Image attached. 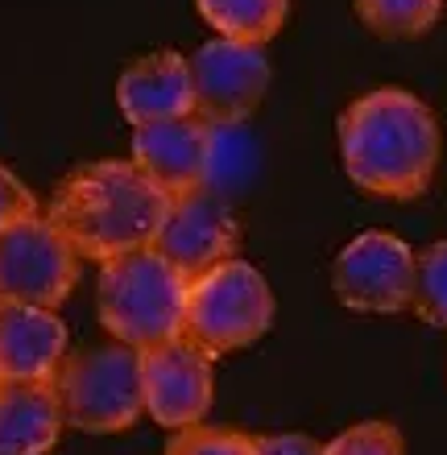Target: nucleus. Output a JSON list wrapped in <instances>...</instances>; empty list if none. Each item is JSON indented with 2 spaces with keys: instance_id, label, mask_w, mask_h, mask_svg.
Returning <instances> with one entry per match:
<instances>
[{
  "instance_id": "f257e3e1",
  "label": "nucleus",
  "mask_w": 447,
  "mask_h": 455,
  "mask_svg": "<svg viewBox=\"0 0 447 455\" xmlns=\"http://www.w3.org/2000/svg\"><path fill=\"white\" fill-rule=\"evenodd\" d=\"M170 204L174 199L133 162L104 157V162L71 170L54 187L46 220L67 236L79 261L87 257V261L108 265L129 252L154 249L157 232L170 216Z\"/></svg>"
},
{
  "instance_id": "f03ea898",
  "label": "nucleus",
  "mask_w": 447,
  "mask_h": 455,
  "mask_svg": "<svg viewBox=\"0 0 447 455\" xmlns=\"http://www.w3.org/2000/svg\"><path fill=\"white\" fill-rule=\"evenodd\" d=\"M339 162L377 199H419L439 166V120L406 87H377L339 112Z\"/></svg>"
},
{
  "instance_id": "7ed1b4c3",
  "label": "nucleus",
  "mask_w": 447,
  "mask_h": 455,
  "mask_svg": "<svg viewBox=\"0 0 447 455\" xmlns=\"http://www.w3.org/2000/svg\"><path fill=\"white\" fill-rule=\"evenodd\" d=\"M187 290H191V282L162 252L141 249L129 257H116V261L100 265V323L116 344H129L137 352L182 339Z\"/></svg>"
},
{
  "instance_id": "20e7f679",
  "label": "nucleus",
  "mask_w": 447,
  "mask_h": 455,
  "mask_svg": "<svg viewBox=\"0 0 447 455\" xmlns=\"http://www.w3.org/2000/svg\"><path fill=\"white\" fill-rule=\"evenodd\" d=\"M62 419L75 431L116 435L129 431L146 414V385H141V352L129 344H100L84 352H67L54 372Z\"/></svg>"
},
{
  "instance_id": "39448f33",
  "label": "nucleus",
  "mask_w": 447,
  "mask_h": 455,
  "mask_svg": "<svg viewBox=\"0 0 447 455\" xmlns=\"http://www.w3.org/2000/svg\"><path fill=\"white\" fill-rule=\"evenodd\" d=\"M269 323H274V294L249 261L232 257L212 274L195 277L187 290L182 339L212 360L257 344L269 331Z\"/></svg>"
},
{
  "instance_id": "423d86ee",
  "label": "nucleus",
  "mask_w": 447,
  "mask_h": 455,
  "mask_svg": "<svg viewBox=\"0 0 447 455\" xmlns=\"http://www.w3.org/2000/svg\"><path fill=\"white\" fill-rule=\"evenodd\" d=\"M79 277V252L42 212L0 232V302L59 311Z\"/></svg>"
},
{
  "instance_id": "0eeeda50",
  "label": "nucleus",
  "mask_w": 447,
  "mask_h": 455,
  "mask_svg": "<svg viewBox=\"0 0 447 455\" xmlns=\"http://www.w3.org/2000/svg\"><path fill=\"white\" fill-rule=\"evenodd\" d=\"M414 249L394 232H364L336 252L331 290L348 311L398 315L414 302Z\"/></svg>"
},
{
  "instance_id": "6e6552de",
  "label": "nucleus",
  "mask_w": 447,
  "mask_h": 455,
  "mask_svg": "<svg viewBox=\"0 0 447 455\" xmlns=\"http://www.w3.org/2000/svg\"><path fill=\"white\" fill-rule=\"evenodd\" d=\"M195 116L207 124H244L269 92V59L261 46L212 37L191 54Z\"/></svg>"
},
{
  "instance_id": "1a4fd4ad",
  "label": "nucleus",
  "mask_w": 447,
  "mask_h": 455,
  "mask_svg": "<svg viewBox=\"0 0 447 455\" xmlns=\"http://www.w3.org/2000/svg\"><path fill=\"white\" fill-rule=\"evenodd\" d=\"M141 385H146V414L166 431L204 427L212 410V356H204L187 339H170L141 352Z\"/></svg>"
},
{
  "instance_id": "9d476101",
  "label": "nucleus",
  "mask_w": 447,
  "mask_h": 455,
  "mask_svg": "<svg viewBox=\"0 0 447 455\" xmlns=\"http://www.w3.org/2000/svg\"><path fill=\"white\" fill-rule=\"evenodd\" d=\"M236 244H241V228L232 220L228 199L212 191H191L170 204L154 252H162L187 282H195V277L212 274L216 265L232 261Z\"/></svg>"
},
{
  "instance_id": "9b49d317",
  "label": "nucleus",
  "mask_w": 447,
  "mask_h": 455,
  "mask_svg": "<svg viewBox=\"0 0 447 455\" xmlns=\"http://www.w3.org/2000/svg\"><path fill=\"white\" fill-rule=\"evenodd\" d=\"M116 104L121 116L133 129L162 124V120L195 116V84H191V59L179 50H154L129 62L116 79Z\"/></svg>"
},
{
  "instance_id": "f8f14e48",
  "label": "nucleus",
  "mask_w": 447,
  "mask_h": 455,
  "mask_svg": "<svg viewBox=\"0 0 447 455\" xmlns=\"http://www.w3.org/2000/svg\"><path fill=\"white\" fill-rule=\"evenodd\" d=\"M141 174L162 187L170 199L191 191H204V166H207V120L179 116L133 129V157Z\"/></svg>"
},
{
  "instance_id": "ddd939ff",
  "label": "nucleus",
  "mask_w": 447,
  "mask_h": 455,
  "mask_svg": "<svg viewBox=\"0 0 447 455\" xmlns=\"http://www.w3.org/2000/svg\"><path fill=\"white\" fill-rule=\"evenodd\" d=\"M67 360V323L59 311L0 302V381H54Z\"/></svg>"
},
{
  "instance_id": "4468645a",
  "label": "nucleus",
  "mask_w": 447,
  "mask_h": 455,
  "mask_svg": "<svg viewBox=\"0 0 447 455\" xmlns=\"http://www.w3.org/2000/svg\"><path fill=\"white\" fill-rule=\"evenodd\" d=\"M62 427L54 381H0V455L54 451Z\"/></svg>"
},
{
  "instance_id": "2eb2a0df",
  "label": "nucleus",
  "mask_w": 447,
  "mask_h": 455,
  "mask_svg": "<svg viewBox=\"0 0 447 455\" xmlns=\"http://www.w3.org/2000/svg\"><path fill=\"white\" fill-rule=\"evenodd\" d=\"M216 37L244 42V46H266L269 37L291 17V0H195Z\"/></svg>"
},
{
  "instance_id": "dca6fc26",
  "label": "nucleus",
  "mask_w": 447,
  "mask_h": 455,
  "mask_svg": "<svg viewBox=\"0 0 447 455\" xmlns=\"http://www.w3.org/2000/svg\"><path fill=\"white\" fill-rule=\"evenodd\" d=\"M257 174V137L244 124H207L204 191L228 199Z\"/></svg>"
},
{
  "instance_id": "f3484780",
  "label": "nucleus",
  "mask_w": 447,
  "mask_h": 455,
  "mask_svg": "<svg viewBox=\"0 0 447 455\" xmlns=\"http://www.w3.org/2000/svg\"><path fill=\"white\" fill-rule=\"evenodd\" d=\"M439 12H443V0H356V17L364 21V29L389 42L431 34Z\"/></svg>"
},
{
  "instance_id": "a211bd4d",
  "label": "nucleus",
  "mask_w": 447,
  "mask_h": 455,
  "mask_svg": "<svg viewBox=\"0 0 447 455\" xmlns=\"http://www.w3.org/2000/svg\"><path fill=\"white\" fill-rule=\"evenodd\" d=\"M411 311L419 319H427L431 327H447V240L419 252Z\"/></svg>"
},
{
  "instance_id": "6ab92c4d",
  "label": "nucleus",
  "mask_w": 447,
  "mask_h": 455,
  "mask_svg": "<svg viewBox=\"0 0 447 455\" xmlns=\"http://www.w3.org/2000/svg\"><path fill=\"white\" fill-rule=\"evenodd\" d=\"M323 455H406V447H402L398 427L377 419V422H356L352 431L336 435L323 447Z\"/></svg>"
},
{
  "instance_id": "aec40b11",
  "label": "nucleus",
  "mask_w": 447,
  "mask_h": 455,
  "mask_svg": "<svg viewBox=\"0 0 447 455\" xmlns=\"http://www.w3.org/2000/svg\"><path fill=\"white\" fill-rule=\"evenodd\" d=\"M166 455H253V439L224 427H191L170 439Z\"/></svg>"
},
{
  "instance_id": "412c9836",
  "label": "nucleus",
  "mask_w": 447,
  "mask_h": 455,
  "mask_svg": "<svg viewBox=\"0 0 447 455\" xmlns=\"http://www.w3.org/2000/svg\"><path fill=\"white\" fill-rule=\"evenodd\" d=\"M34 212H37L34 191H29V187H25L12 170L0 166V232H4V228H12L17 220L34 216Z\"/></svg>"
},
{
  "instance_id": "4be33fe9",
  "label": "nucleus",
  "mask_w": 447,
  "mask_h": 455,
  "mask_svg": "<svg viewBox=\"0 0 447 455\" xmlns=\"http://www.w3.org/2000/svg\"><path fill=\"white\" fill-rule=\"evenodd\" d=\"M253 455H323L311 435H261L253 439Z\"/></svg>"
}]
</instances>
